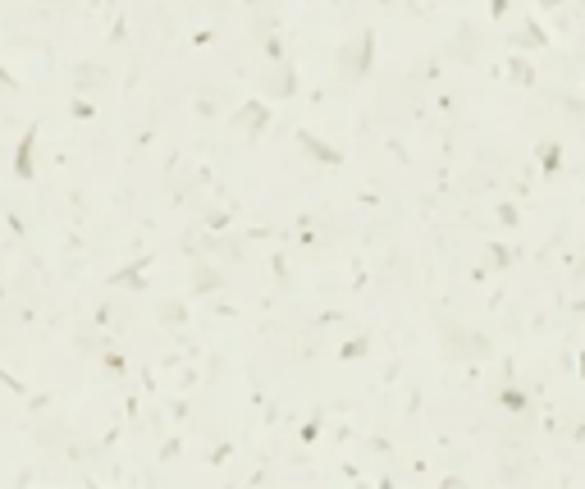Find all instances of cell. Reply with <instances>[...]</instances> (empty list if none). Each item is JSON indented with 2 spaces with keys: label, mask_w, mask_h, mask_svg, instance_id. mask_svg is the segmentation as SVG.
Wrapping results in <instances>:
<instances>
[{
  "label": "cell",
  "mask_w": 585,
  "mask_h": 489,
  "mask_svg": "<svg viewBox=\"0 0 585 489\" xmlns=\"http://www.w3.org/2000/svg\"><path fill=\"white\" fill-rule=\"evenodd\" d=\"M503 403H507V407H512V411H522V407H526V398H522V394H517V389H507V394H503Z\"/></svg>",
  "instance_id": "6"
},
{
  "label": "cell",
  "mask_w": 585,
  "mask_h": 489,
  "mask_svg": "<svg viewBox=\"0 0 585 489\" xmlns=\"http://www.w3.org/2000/svg\"><path fill=\"white\" fill-rule=\"evenodd\" d=\"M539 5H549V9H554V5H562V0H539Z\"/></svg>",
  "instance_id": "8"
},
{
  "label": "cell",
  "mask_w": 585,
  "mask_h": 489,
  "mask_svg": "<svg viewBox=\"0 0 585 489\" xmlns=\"http://www.w3.org/2000/svg\"><path fill=\"white\" fill-rule=\"evenodd\" d=\"M32 147H37V128H28L23 142H19V151H14V174H19V179H32Z\"/></svg>",
  "instance_id": "2"
},
{
  "label": "cell",
  "mask_w": 585,
  "mask_h": 489,
  "mask_svg": "<svg viewBox=\"0 0 585 489\" xmlns=\"http://www.w3.org/2000/svg\"><path fill=\"white\" fill-rule=\"evenodd\" d=\"M101 83V69H78V87H96Z\"/></svg>",
  "instance_id": "5"
},
{
  "label": "cell",
  "mask_w": 585,
  "mask_h": 489,
  "mask_svg": "<svg viewBox=\"0 0 585 489\" xmlns=\"http://www.w3.org/2000/svg\"><path fill=\"white\" fill-rule=\"evenodd\" d=\"M302 142L311 147V156H320V160H339V156H334V151L325 147V142H316V137H307V133H302Z\"/></svg>",
  "instance_id": "4"
},
{
  "label": "cell",
  "mask_w": 585,
  "mask_h": 489,
  "mask_svg": "<svg viewBox=\"0 0 585 489\" xmlns=\"http://www.w3.org/2000/svg\"><path fill=\"white\" fill-rule=\"evenodd\" d=\"M512 78H517V83H522V87L530 83V69H526V64H522V60H517V64H512Z\"/></svg>",
  "instance_id": "7"
},
{
  "label": "cell",
  "mask_w": 585,
  "mask_h": 489,
  "mask_svg": "<svg viewBox=\"0 0 585 489\" xmlns=\"http://www.w3.org/2000/svg\"><path fill=\"white\" fill-rule=\"evenodd\" d=\"M238 128H247V133H261V128H265V110H261V105H243V115H238Z\"/></svg>",
  "instance_id": "3"
},
{
  "label": "cell",
  "mask_w": 585,
  "mask_h": 489,
  "mask_svg": "<svg viewBox=\"0 0 585 489\" xmlns=\"http://www.w3.org/2000/svg\"><path fill=\"white\" fill-rule=\"evenodd\" d=\"M371 51H375V46H371V32H362V37H352L348 46L339 51V73H343V78H348V83H352V78H362V73L371 69Z\"/></svg>",
  "instance_id": "1"
}]
</instances>
